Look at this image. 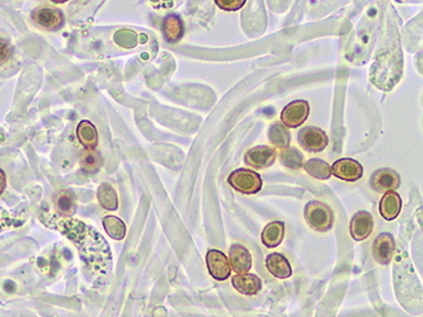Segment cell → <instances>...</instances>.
Masks as SVG:
<instances>
[{
    "label": "cell",
    "mask_w": 423,
    "mask_h": 317,
    "mask_svg": "<svg viewBox=\"0 0 423 317\" xmlns=\"http://www.w3.org/2000/svg\"><path fill=\"white\" fill-rule=\"evenodd\" d=\"M51 228L72 240L82 255L87 267L96 274H107L112 267V255L106 240L80 221L69 217H52Z\"/></svg>",
    "instance_id": "cell-1"
},
{
    "label": "cell",
    "mask_w": 423,
    "mask_h": 317,
    "mask_svg": "<svg viewBox=\"0 0 423 317\" xmlns=\"http://www.w3.org/2000/svg\"><path fill=\"white\" fill-rule=\"evenodd\" d=\"M304 217L309 226L318 232H327L333 228L334 212L328 204L319 201H310L305 206Z\"/></svg>",
    "instance_id": "cell-2"
},
{
    "label": "cell",
    "mask_w": 423,
    "mask_h": 317,
    "mask_svg": "<svg viewBox=\"0 0 423 317\" xmlns=\"http://www.w3.org/2000/svg\"><path fill=\"white\" fill-rule=\"evenodd\" d=\"M228 183L232 189L241 195H257L262 189V178L256 171L249 169H237L228 178Z\"/></svg>",
    "instance_id": "cell-3"
},
{
    "label": "cell",
    "mask_w": 423,
    "mask_h": 317,
    "mask_svg": "<svg viewBox=\"0 0 423 317\" xmlns=\"http://www.w3.org/2000/svg\"><path fill=\"white\" fill-rule=\"evenodd\" d=\"M309 103L307 100H294L283 108L281 113V123L288 129H296L305 122L309 117Z\"/></svg>",
    "instance_id": "cell-4"
},
{
    "label": "cell",
    "mask_w": 423,
    "mask_h": 317,
    "mask_svg": "<svg viewBox=\"0 0 423 317\" xmlns=\"http://www.w3.org/2000/svg\"><path fill=\"white\" fill-rule=\"evenodd\" d=\"M299 144L309 153H321L328 145V136L322 129L316 126H307L300 131Z\"/></svg>",
    "instance_id": "cell-5"
},
{
    "label": "cell",
    "mask_w": 423,
    "mask_h": 317,
    "mask_svg": "<svg viewBox=\"0 0 423 317\" xmlns=\"http://www.w3.org/2000/svg\"><path fill=\"white\" fill-rule=\"evenodd\" d=\"M370 186L378 193L391 192L400 186V177L397 171L390 168H382L373 171L370 179Z\"/></svg>",
    "instance_id": "cell-6"
},
{
    "label": "cell",
    "mask_w": 423,
    "mask_h": 317,
    "mask_svg": "<svg viewBox=\"0 0 423 317\" xmlns=\"http://www.w3.org/2000/svg\"><path fill=\"white\" fill-rule=\"evenodd\" d=\"M395 252V240L389 232H382L373 240V256L382 265H389Z\"/></svg>",
    "instance_id": "cell-7"
},
{
    "label": "cell",
    "mask_w": 423,
    "mask_h": 317,
    "mask_svg": "<svg viewBox=\"0 0 423 317\" xmlns=\"http://www.w3.org/2000/svg\"><path fill=\"white\" fill-rule=\"evenodd\" d=\"M206 264H208V273L216 281H225L230 276L232 268L229 264L228 256L220 250L211 249L206 254Z\"/></svg>",
    "instance_id": "cell-8"
},
{
    "label": "cell",
    "mask_w": 423,
    "mask_h": 317,
    "mask_svg": "<svg viewBox=\"0 0 423 317\" xmlns=\"http://www.w3.org/2000/svg\"><path fill=\"white\" fill-rule=\"evenodd\" d=\"M331 171L336 178L354 183L362 178L364 168L356 160L346 157V159H340L333 164Z\"/></svg>",
    "instance_id": "cell-9"
},
{
    "label": "cell",
    "mask_w": 423,
    "mask_h": 317,
    "mask_svg": "<svg viewBox=\"0 0 423 317\" xmlns=\"http://www.w3.org/2000/svg\"><path fill=\"white\" fill-rule=\"evenodd\" d=\"M276 156L277 154L272 147L261 145L249 149L244 156V162L253 169H265L274 163Z\"/></svg>",
    "instance_id": "cell-10"
},
{
    "label": "cell",
    "mask_w": 423,
    "mask_h": 317,
    "mask_svg": "<svg viewBox=\"0 0 423 317\" xmlns=\"http://www.w3.org/2000/svg\"><path fill=\"white\" fill-rule=\"evenodd\" d=\"M31 16L37 25L49 31H58L64 25V14L56 8H36Z\"/></svg>",
    "instance_id": "cell-11"
},
{
    "label": "cell",
    "mask_w": 423,
    "mask_h": 317,
    "mask_svg": "<svg viewBox=\"0 0 423 317\" xmlns=\"http://www.w3.org/2000/svg\"><path fill=\"white\" fill-rule=\"evenodd\" d=\"M373 230V216L367 211H358L349 223V234L354 240L362 241L371 235Z\"/></svg>",
    "instance_id": "cell-12"
},
{
    "label": "cell",
    "mask_w": 423,
    "mask_h": 317,
    "mask_svg": "<svg viewBox=\"0 0 423 317\" xmlns=\"http://www.w3.org/2000/svg\"><path fill=\"white\" fill-rule=\"evenodd\" d=\"M229 264L237 274L248 273L249 269L252 268V255L248 249L243 245H232L229 250Z\"/></svg>",
    "instance_id": "cell-13"
},
{
    "label": "cell",
    "mask_w": 423,
    "mask_h": 317,
    "mask_svg": "<svg viewBox=\"0 0 423 317\" xmlns=\"http://www.w3.org/2000/svg\"><path fill=\"white\" fill-rule=\"evenodd\" d=\"M232 283L234 288L244 296H254L262 289V281L256 274H237L232 276Z\"/></svg>",
    "instance_id": "cell-14"
},
{
    "label": "cell",
    "mask_w": 423,
    "mask_h": 317,
    "mask_svg": "<svg viewBox=\"0 0 423 317\" xmlns=\"http://www.w3.org/2000/svg\"><path fill=\"white\" fill-rule=\"evenodd\" d=\"M265 268L279 279H288L292 274L290 263L280 252H272L265 258Z\"/></svg>",
    "instance_id": "cell-15"
},
{
    "label": "cell",
    "mask_w": 423,
    "mask_h": 317,
    "mask_svg": "<svg viewBox=\"0 0 423 317\" xmlns=\"http://www.w3.org/2000/svg\"><path fill=\"white\" fill-rule=\"evenodd\" d=\"M379 211H380V215H382L384 220H395L398 217L400 211H402V198H400V195L397 192H394V190L384 193L382 201H380V206H379Z\"/></svg>",
    "instance_id": "cell-16"
},
{
    "label": "cell",
    "mask_w": 423,
    "mask_h": 317,
    "mask_svg": "<svg viewBox=\"0 0 423 317\" xmlns=\"http://www.w3.org/2000/svg\"><path fill=\"white\" fill-rule=\"evenodd\" d=\"M162 31H163L166 42L177 43L181 41L184 34V25H183L181 17L177 14L166 16L162 23Z\"/></svg>",
    "instance_id": "cell-17"
},
{
    "label": "cell",
    "mask_w": 423,
    "mask_h": 317,
    "mask_svg": "<svg viewBox=\"0 0 423 317\" xmlns=\"http://www.w3.org/2000/svg\"><path fill=\"white\" fill-rule=\"evenodd\" d=\"M285 236V223L282 221H274L268 223L262 231V243L272 249L281 244Z\"/></svg>",
    "instance_id": "cell-18"
},
{
    "label": "cell",
    "mask_w": 423,
    "mask_h": 317,
    "mask_svg": "<svg viewBox=\"0 0 423 317\" xmlns=\"http://www.w3.org/2000/svg\"><path fill=\"white\" fill-rule=\"evenodd\" d=\"M76 136L85 149H94L98 144V132L93 123L82 121L76 127Z\"/></svg>",
    "instance_id": "cell-19"
},
{
    "label": "cell",
    "mask_w": 423,
    "mask_h": 317,
    "mask_svg": "<svg viewBox=\"0 0 423 317\" xmlns=\"http://www.w3.org/2000/svg\"><path fill=\"white\" fill-rule=\"evenodd\" d=\"M268 140L274 146L286 149L290 145L291 135L288 127L281 122H274L268 129Z\"/></svg>",
    "instance_id": "cell-20"
},
{
    "label": "cell",
    "mask_w": 423,
    "mask_h": 317,
    "mask_svg": "<svg viewBox=\"0 0 423 317\" xmlns=\"http://www.w3.org/2000/svg\"><path fill=\"white\" fill-rule=\"evenodd\" d=\"M303 168L310 177H313L316 179L327 180L329 179L331 175H332L329 164L324 162L322 159H310L303 165Z\"/></svg>",
    "instance_id": "cell-21"
},
{
    "label": "cell",
    "mask_w": 423,
    "mask_h": 317,
    "mask_svg": "<svg viewBox=\"0 0 423 317\" xmlns=\"http://www.w3.org/2000/svg\"><path fill=\"white\" fill-rule=\"evenodd\" d=\"M279 157H280L282 165L291 171H299L304 165V156L295 147L281 149Z\"/></svg>",
    "instance_id": "cell-22"
},
{
    "label": "cell",
    "mask_w": 423,
    "mask_h": 317,
    "mask_svg": "<svg viewBox=\"0 0 423 317\" xmlns=\"http://www.w3.org/2000/svg\"><path fill=\"white\" fill-rule=\"evenodd\" d=\"M98 201H100V206L103 208H106L108 211H115L118 207V198H117L116 190L113 189V187H111L107 183H103L100 188H98Z\"/></svg>",
    "instance_id": "cell-23"
},
{
    "label": "cell",
    "mask_w": 423,
    "mask_h": 317,
    "mask_svg": "<svg viewBox=\"0 0 423 317\" xmlns=\"http://www.w3.org/2000/svg\"><path fill=\"white\" fill-rule=\"evenodd\" d=\"M102 223L107 235L115 240H122L126 235V225L124 221L120 220L116 216H106Z\"/></svg>",
    "instance_id": "cell-24"
},
{
    "label": "cell",
    "mask_w": 423,
    "mask_h": 317,
    "mask_svg": "<svg viewBox=\"0 0 423 317\" xmlns=\"http://www.w3.org/2000/svg\"><path fill=\"white\" fill-rule=\"evenodd\" d=\"M56 208L63 217H72L76 211L74 195L69 190L61 192L56 198Z\"/></svg>",
    "instance_id": "cell-25"
},
{
    "label": "cell",
    "mask_w": 423,
    "mask_h": 317,
    "mask_svg": "<svg viewBox=\"0 0 423 317\" xmlns=\"http://www.w3.org/2000/svg\"><path fill=\"white\" fill-rule=\"evenodd\" d=\"M102 163H103L102 156L94 149H87L84 151V154L82 155V159H80L82 169L85 173H96V171H100Z\"/></svg>",
    "instance_id": "cell-26"
},
{
    "label": "cell",
    "mask_w": 423,
    "mask_h": 317,
    "mask_svg": "<svg viewBox=\"0 0 423 317\" xmlns=\"http://www.w3.org/2000/svg\"><path fill=\"white\" fill-rule=\"evenodd\" d=\"M113 40L122 49H133L138 45V34L131 30H118Z\"/></svg>",
    "instance_id": "cell-27"
},
{
    "label": "cell",
    "mask_w": 423,
    "mask_h": 317,
    "mask_svg": "<svg viewBox=\"0 0 423 317\" xmlns=\"http://www.w3.org/2000/svg\"><path fill=\"white\" fill-rule=\"evenodd\" d=\"M216 6L225 12H235L243 8L247 0H214Z\"/></svg>",
    "instance_id": "cell-28"
},
{
    "label": "cell",
    "mask_w": 423,
    "mask_h": 317,
    "mask_svg": "<svg viewBox=\"0 0 423 317\" xmlns=\"http://www.w3.org/2000/svg\"><path fill=\"white\" fill-rule=\"evenodd\" d=\"M12 55V47L8 42L0 40V63L8 60Z\"/></svg>",
    "instance_id": "cell-29"
},
{
    "label": "cell",
    "mask_w": 423,
    "mask_h": 317,
    "mask_svg": "<svg viewBox=\"0 0 423 317\" xmlns=\"http://www.w3.org/2000/svg\"><path fill=\"white\" fill-rule=\"evenodd\" d=\"M6 186H7V178H6V174H4V171L0 169V195L4 192V189H6Z\"/></svg>",
    "instance_id": "cell-30"
},
{
    "label": "cell",
    "mask_w": 423,
    "mask_h": 317,
    "mask_svg": "<svg viewBox=\"0 0 423 317\" xmlns=\"http://www.w3.org/2000/svg\"><path fill=\"white\" fill-rule=\"evenodd\" d=\"M52 1H54V3H58V4H60V3H65V1H67V0H52Z\"/></svg>",
    "instance_id": "cell-31"
}]
</instances>
